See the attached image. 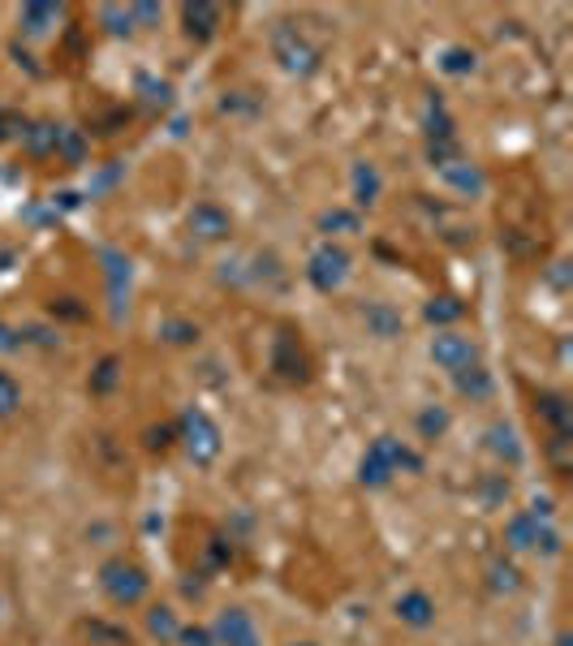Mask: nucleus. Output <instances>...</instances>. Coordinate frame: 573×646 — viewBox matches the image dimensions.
<instances>
[{
	"mask_svg": "<svg viewBox=\"0 0 573 646\" xmlns=\"http://www.w3.org/2000/svg\"><path fill=\"white\" fill-rule=\"evenodd\" d=\"M100 22H108V35H129L134 31L129 4H100Z\"/></svg>",
	"mask_w": 573,
	"mask_h": 646,
	"instance_id": "7c9ffc66",
	"label": "nucleus"
},
{
	"mask_svg": "<svg viewBox=\"0 0 573 646\" xmlns=\"http://www.w3.org/2000/svg\"><path fill=\"white\" fill-rule=\"evenodd\" d=\"M440 70L449 74V79H470L475 70H479V56H475V48H461V43H452L440 52Z\"/></svg>",
	"mask_w": 573,
	"mask_h": 646,
	"instance_id": "393cba45",
	"label": "nucleus"
},
{
	"mask_svg": "<svg viewBox=\"0 0 573 646\" xmlns=\"http://www.w3.org/2000/svg\"><path fill=\"white\" fill-rule=\"evenodd\" d=\"M363 327H367V336H375V341H397L406 332V320L388 302H367L363 306Z\"/></svg>",
	"mask_w": 573,
	"mask_h": 646,
	"instance_id": "dca6fc26",
	"label": "nucleus"
},
{
	"mask_svg": "<svg viewBox=\"0 0 573 646\" xmlns=\"http://www.w3.org/2000/svg\"><path fill=\"white\" fill-rule=\"evenodd\" d=\"M9 138V122H4V113H0V143Z\"/></svg>",
	"mask_w": 573,
	"mask_h": 646,
	"instance_id": "e433bc0d",
	"label": "nucleus"
},
{
	"mask_svg": "<svg viewBox=\"0 0 573 646\" xmlns=\"http://www.w3.org/2000/svg\"><path fill=\"white\" fill-rule=\"evenodd\" d=\"M186 229H190L195 242H204V246L229 242V238H233V216H229L216 199H199L186 211Z\"/></svg>",
	"mask_w": 573,
	"mask_h": 646,
	"instance_id": "1a4fd4ad",
	"label": "nucleus"
},
{
	"mask_svg": "<svg viewBox=\"0 0 573 646\" xmlns=\"http://www.w3.org/2000/svg\"><path fill=\"white\" fill-rule=\"evenodd\" d=\"M449 423L452 418L445 405H427V409L418 414V436H423V440H440V436L449 431Z\"/></svg>",
	"mask_w": 573,
	"mask_h": 646,
	"instance_id": "c756f323",
	"label": "nucleus"
},
{
	"mask_svg": "<svg viewBox=\"0 0 573 646\" xmlns=\"http://www.w3.org/2000/svg\"><path fill=\"white\" fill-rule=\"evenodd\" d=\"M117 384H122V358H117V354H104V358L95 363V371H91L86 388H91V397H113Z\"/></svg>",
	"mask_w": 573,
	"mask_h": 646,
	"instance_id": "6ab92c4d",
	"label": "nucleus"
},
{
	"mask_svg": "<svg viewBox=\"0 0 573 646\" xmlns=\"http://www.w3.org/2000/svg\"><path fill=\"white\" fill-rule=\"evenodd\" d=\"M272 375L289 384V388H302V384H311V375H315V363H311V354H306V345H302V332H293V327H281L277 336H272Z\"/></svg>",
	"mask_w": 573,
	"mask_h": 646,
	"instance_id": "0eeeda50",
	"label": "nucleus"
},
{
	"mask_svg": "<svg viewBox=\"0 0 573 646\" xmlns=\"http://www.w3.org/2000/svg\"><path fill=\"white\" fill-rule=\"evenodd\" d=\"M27 345H22V332L13 327V323L0 320V354H22Z\"/></svg>",
	"mask_w": 573,
	"mask_h": 646,
	"instance_id": "c9c22d12",
	"label": "nucleus"
},
{
	"mask_svg": "<svg viewBox=\"0 0 573 646\" xmlns=\"http://www.w3.org/2000/svg\"><path fill=\"white\" fill-rule=\"evenodd\" d=\"M18 332H22V345H27V350H48V354L61 350V332L48 327V323H22Z\"/></svg>",
	"mask_w": 573,
	"mask_h": 646,
	"instance_id": "cd10ccee",
	"label": "nucleus"
},
{
	"mask_svg": "<svg viewBox=\"0 0 573 646\" xmlns=\"http://www.w3.org/2000/svg\"><path fill=\"white\" fill-rule=\"evenodd\" d=\"M488 586L496 595H518L527 582H522V569L513 565L509 556H500V561H491V569H488Z\"/></svg>",
	"mask_w": 573,
	"mask_h": 646,
	"instance_id": "b1692460",
	"label": "nucleus"
},
{
	"mask_svg": "<svg viewBox=\"0 0 573 646\" xmlns=\"http://www.w3.org/2000/svg\"><path fill=\"white\" fill-rule=\"evenodd\" d=\"M379 190H384V177L375 164H354V202L358 207H375L379 202Z\"/></svg>",
	"mask_w": 573,
	"mask_h": 646,
	"instance_id": "aec40b11",
	"label": "nucleus"
},
{
	"mask_svg": "<svg viewBox=\"0 0 573 646\" xmlns=\"http://www.w3.org/2000/svg\"><path fill=\"white\" fill-rule=\"evenodd\" d=\"M504 548L509 552H534V556H561V530L552 525V518L522 509L504 522Z\"/></svg>",
	"mask_w": 573,
	"mask_h": 646,
	"instance_id": "20e7f679",
	"label": "nucleus"
},
{
	"mask_svg": "<svg viewBox=\"0 0 573 646\" xmlns=\"http://www.w3.org/2000/svg\"><path fill=\"white\" fill-rule=\"evenodd\" d=\"M95 582H100V595L117 607V612L143 607L152 600V573H147L143 561H134V556H125V552L108 556L104 565L95 569Z\"/></svg>",
	"mask_w": 573,
	"mask_h": 646,
	"instance_id": "f257e3e1",
	"label": "nucleus"
},
{
	"mask_svg": "<svg viewBox=\"0 0 573 646\" xmlns=\"http://www.w3.org/2000/svg\"><path fill=\"white\" fill-rule=\"evenodd\" d=\"M181 616H177V607L173 604H152L147 607V634L156 638L160 646H177V634H181Z\"/></svg>",
	"mask_w": 573,
	"mask_h": 646,
	"instance_id": "f3484780",
	"label": "nucleus"
},
{
	"mask_svg": "<svg viewBox=\"0 0 573 646\" xmlns=\"http://www.w3.org/2000/svg\"><path fill=\"white\" fill-rule=\"evenodd\" d=\"M452 379V393L461 397V402L470 405H488L491 397H496V375H491L488 366H466V371H457V375H449Z\"/></svg>",
	"mask_w": 573,
	"mask_h": 646,
	"instance_id": "4468645a",
	"label": "nucleus"
},
{
	"mask_svg": "<svg viewBox=\"0 0 573 646\" xmlns=\"http://www.w3.org/2000/svg\"><path fill=\"white\" fill-rule=\"evenodd\" d=\"M156 336H160L164 345L190 350V345H199V323H190V320H164L160 327H156Z\"/></svg>",
	"mask_w": 573,
	"mask_h": 646,
	"instance_id": "a878e982",
	"label": "nucleus"
},
{
	"mask_svg": "<svg viewBox=\"0 0 573 646\" xmlns=\"http://www.w3.org/2000/svg\"><path fill=\"white\" fill-rule=\"evenodd\" d=\"M423 320L431 323L436 332H445V327H457V323L466 320V302H461L457 293H440V298H431V302L423 306Z\"/></svg>",
	"mask_w": 573,
	"mask_h": 646,
	"instance_id": "a211bd4d",
	"label": "nucleus"
},
{
	"mask_svg": "<svg viewBox=\"0 0 573 646\" xmlns=\"http://www.w3.org/2000/svg\"><path fill=\"white\" fill-rule=\"evenodd\" d=\"M509 500V479L504 475H488V483H483V504L496 509V504H504Z\"/></svg>",
	"mask_w": 573,
	"mask_h": 646,
	"instance_id": "f704fd0d",
	"label": "nucleus"
},
{
	"mask_svg": "<svg viewBox=\"0 0 573 646\" xmlns=\"http://www.w3.org/2000/svg\"><path fill=\"white\" fill-rule=\"evenodd\" d=\"M393 616L406 625V629H431L436 625V616H440V607H436V600L427 595V591H406V595H397V604H393Z\"/></svg>",
	"mask_w": 573,
	"mask_h": 646,
	"instance_id": "ddd939ff",
	"label": "nucleus"
},
{
	"mask_svg": "<svg viewBox=\"0 0 573 646\" xmlns=\"http://www.w3.org/2000/svg\"><path fill=\"white\" fill-rule=\"evenodd\" d=\"M272 61L285 70L289 79H311V74H320L324 52L306 40L293 22H281V27L272 31Z\"/></svg>",
	"mask_w": 573,
	"mask_h": 646,
	"instance_id": "423d86ee",
	"label": "nucleus"
},
{
	"mask_svg": "<svg viewBox=\"0 0 573 646\" xmlns=\"http://www.w3.org/2000/svg\"><path fill=\"white\" fill-rule=\"evenodd\" d=\"M61 18H65V4H52V0H27V4L18 9V31L31 35V40H40V35H48Z\"/></svg>",
	"mask_w": 573,
	"mask_h": 646,
	"instance_id": "2eb2a0df",
	"label": "nucleus"
},
{
	"mask_svg": "<svg viewBox=\"0 0 573 646\" xmlns=\"http://www.w3.org/2000/svg\"><path fill=\"white\" fill-rule=\"evenodd\" d=\"M56 134H61V125H56V122H35L31 129H22V138H27V152H31L35 160L56 156Z\"/></svg>",
	"mask_w": 573,
	"mask_h": 646,
	"instance_id": "5701e85b",
	"label": "nucleus"
},
{
	"mask_svg": "<svg viewBox=\"0 0 573 646\" xmlns=\"http://www.w3.org/2000/svg\"><path fill=\"white\" fill-rule=\"evenodd\" d=\"M177 646H220V643H216L211 625H181V634H177Z\"/></svg>",
	"mask_w": 573,
	"mask_h": 646,
	"instance_id": "473e14b6",
	"label": "nucleus"
},
{
	"mask_svg": "<svg viewBox=\"0 0 573 646\" xmlns=\"http://www.w3.org/2000/svg\"><path fill=\"white\" fill-rule=\"evenodd\" d=\"M402 470L418 475L423 470V457L406 440H397V436H375L367 445V452H363V461H358V483L367 487V491H384Z\"/></svg>",
	"mask_w": 573,
	"mask_h": 646,
	"instance_id": "f03ea898",
	"label": "nucleus"
},
{
	"mask_svg": "<svg viewBox=\"0 0 573 646\" xmlns=\"http://www.w3.org/2000/svg\"><path fill=\"white\" fill-rule=\"evenodd\" d=\"M534 418H543V427H548V448L570 445L573 440V405L565 393L543 388V393L534 397Z\"/></svg>",
	"mask_w": 573,
	"mask_h": 646,
	"instance_id": "9b49d317",
	"label": "nucleus"
},
{
	"mask_svg": "<svg viewBox=\"0 0 573 646\" xmlns=\"http://www.w3.org/2000/svg\"><path fill=\"white\" fill-rule=\"evenodd\" d=\"M427 354H431V363L440 366L445 375H457V371H466V366L483 363L479 341H475L470 332H461V327H445V332H436L431 345H427Z\"/></svg>",
	"mask_w": 573,
	"mask_h": 646,
	"instance_id": "6e6552de",
	"label": "nucleus"
},
{
	"mask_svg": "<svg viewBox=\"0 0 573 646\" xmlns=\"http://www.w3.org/2000/svg\"><path fill=\"white\" fill-rule=\"evenodd\" d=\"M488 448L500 457V461H509V466H518V461H522V448H518V436H513V427H509V423H496V427H491Z\"/></svg>",
	"mask_w": 573,
	"mask_h": 646,
	"instance_id": "bb28decb",
	"label": "nucleus"
},
{
	"mask_svg": "<svg viewBox=\"0 0 573 646\" xmlns=\"http://www.w3.org/2000/svg\"><path fill=\"white\" fill-rule=\"evenodd\" d=\"M22 402H27L22 379H18L13 371H4V366H0V423H13V418L22 414Z\"/></svg>",
	"mask_w": 573,
	"mask_h": 646,
	"instance_id": "4be33fe9",
	"label": "nucleus"
},
{
	"mask_svg": "<svg viewBox=\"0 0 573 646\" xmlns=\"http://www.w3.org/2000/svg\"><path fill=\"white\" fill-rule=\"evenodd\" d=\"M177 445H181V452L195 466H211L225 452V431H220V423L207 414L204 405H186L177 414Z\"/></svg>",
	"mask_w": 573,
	"mask_h": 646,
	"instance_id": "7ed1b4c3",
	"label": "nucleus"
},
{
	"mask_svg": "<svg viewBox=\"0 0 573 646\" xmlns=\"http://www.w3.org/2000/svg\"><path fill=\"white\" fill-rule=\"evenodd\" d=\"M216 643L220 646H263V629L254 621V612L242 604H229L216 612V625H211Z\"/></svg>",
	"mask_w": 573,
	"mask_h": 646,
	"instance_id": "9d476101",
	"label": "nucleus"
},
{
	"mask_svg": "<svg viewBox=\"0 0 573 646\" xmlns=\"http://www.w3.org/2000/svg\"><path fill=\"white\" fill-rule=\"evenodd\" d=\"M320 229H345V233H358V211H324L320 216Z\"/></svg>",
	"mask_w": 573,
	"mask_h": 646,
	"instance_id": "72a5a7b5",
	"label": "nucleus"
},
{
	"mask_svg": "<svg viewBox=\"0 0 573 646\" xmlns=\"http://www.w3.org/2000/svg\"><path fill=\"white\" fill-rule=\"evenodd\" d=\"M177 13H181V31H186V40L211 43L216 35H220V22H225V9H220V4H211V0H186Z\"/></svg>",
	"mask_w": 573,
	"mask_h": 646,
	"instance_id": "f8f14e48",
	"label": "nucleus"
},
{
	"mask_svg": "<svg viewBox=\"0 0 573 646\" xmlns=\"http://www.w3.org/2000/svg\"><path fill=\"white\" fill-rule=\"evenodd\" d=\"M147 448H152V452H168V448H177V423L147 427Z\"/></svg>",
	"mask_w": 573,
	"mask_h": 646,
	"instance_id": "2f4dec72",
	"label": "nucleus"
},
{
	"mask_svg": "<svg viewBox=\"0 0 573 646\" xmlns=\"http://www.w3.org/2000/svg\"><path fill=\"white\" fill-rule=\"evenodd\" d=\"M56 156L65 164H82V156H86V134L74 129V125H61V134H56Z\"/></svg>",
	"mask_w": 573,
	"mask_h": 646,
	"instance_id": "c85d7f7f",
	"label": "nucleus"
},
{
	"mask_svg": "<svg viewBox=\"0 0 573 646\" xmlns=\"http://www.w3.org/2000/svg\"><path fill=\"white\" fill-rule=\"evenodd\" d=\"M440 173H445V181H449L452 190H461V195H483V186H488L483 173L470 160H452V164H445Z\"/></svg>",
	"mask_w": 573,
	"mask_h": 646,
	"instance_id": "412c9836",
	"label": "nucleus"
},
{
	"mask_svg": "<svg viewBox=\"0 0 573 646\" xmlns=\"http://www.w3.org/2000/svg\"><path fill=\"white\" fill-rule=\"evenodd\" d=\"M306 284L320 293V298H332V293H341L345 281H350V272H354V254L345 250L341 242H320L311 250V259H306Z\"/></svg>",
	"mask_w": 573,
	"mask_h": 646,
	"instance_id": "39448f33",
	"label": "nucleus"
},
{
	"mask_svg": "<svg viewBox=\"0 0 573 646\" xmlns=\"http://www.w3.org/2000/svg\"><path fill=\"white\" fill-rule=\"evenodd\" d=\"M289 646H320V643H315V638H293Z\"/></svg>",
	"mask_w": 573,
	"mask_h": 646,
	"instance_id": "4c0bfd02",
	"label": "nucleus"
}]
</instances>
